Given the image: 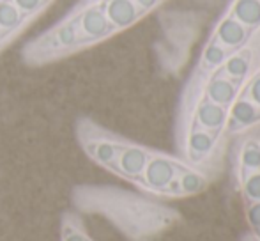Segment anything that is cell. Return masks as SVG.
<instances>
[{"instance_id": "cell-1", "label": "cell", "mask_w": 260, "mask_h": 241, "mask_svg": "<svg viewBox=\"0 0 260 241\" xmlns=\"http://www.w3.org/2000/svg\"><path fill=\"white\" fill-rule=\"evenodd\" d=\"M145 14L137 0L76 2L64 16L21 46V62L27 68H45L71 59L127 31Z\"/></svg>"}, {"instance_id": "cell-2", "label": "cell", "mask_w": 260, "mask_h": 241, "mask_svg": "<svg viewBox=\"0 0 260 241\" xmlns=\"http://www.w3.org/2000/svg\"><path fill=\"white\" fill-rule=\"evenodd\" d=\"M55 0H0V55L14 45Z\"/></svg>"}, {"instance_id": "cell-3", "label": "cell", "mask_w": 260, "mask_h": 241, "mask_svg": "<svg viewBox=\"0 0 260 241\" xmlns=\"http://www.w3.org/2000/svg\"><path fill=\"white\" fill-rule=\"evenodd\" d=\"M75 137L85 156L96 165L110 170L115 163L119 153L122 151L126 140L105 130L94 119L82 115L75 123Z\"/></svg>"}, {"instance_id": "cell-4", "label": "cell", "mask_w": 260, "mask_h": 241, "mask_svg": "<svg viewBox=\"0 0 260 241\" xmlns=\"http://www.w3.org/2000/svg\"><path fill=\"white\" fill-rule=\"evenodd\" d=\"M181 167H177L170 158H165L159 155H151L147 165L140 177V185L151 192L163 193L165 188L177 177Z\"/></svg>"}, {"instance_id": "cell-5", "label": "cell", "mask_w": 260, "mask_h": 241, "mask_svg": "<svg viewBox=\"0 0 260 241\" xmlns=\"http://www.w3.org/2000/svg\"><path fill=\"white\" fill-rule=\"evenodd\" d=\"M149 158H151V153L145 147L137 144H131V142H126L122 147V151L119 153L115 163L110 169V172L117 174V176L124 177V179H129L138 183L142 177V172H144L145 165H147Z\"/></svg>"}, {"instance_id": "cell-6", "label": "cell", "mask_w": 260, "mask_h": 241, "mask_svg": "<svg viewBox=\"0 0 260 241\" xmlns=\"http://www.w3.org/2000/svg\"><path fill=\"white\" fill-rule=\"evenodd\" d=\"M251 31L248 27H244L243 23L236 20L232 16H225L221 21L218 23L214 32V39L223 45L225 48H229L230 52H236L241 50L250 39Z\"/></svg>"}, {"instance_id": "cell-7", "label": "cell", "mask_w": 260, "mask_h": 241, "mask_svg": "<svg viewBox=\"0 0 260 241\" xmlns=\"http://www.w3.org/2000/svg\"><path fill=\"white\" fill-rule=\"evenodd\" d=\"M195 119H197L199 128L211 131V133H216V131H219L226 124L229 110H226L225 107H219V105L212 103V101H209L206 98V100L200 101L199 107H197Z\"/></svg>"}, {"instance_id": "cell-8", "label": "cell", "mask_w": 260, "mask_h": 241, "mask_svg": "<svg viewBox=\"0 0 260 241\" xmlns=\"http://www.w3.org/2000/svg\"><path fill=\"white\" fill-rule=\"evenodd\" d=\"M230 128L234 131H241L244 128H250L260 120V108L251 103L248 98H239L230 105L229 119Z\"/></svg>"}, {"instance_id": "cell-9", "label": "cell", "mask_w": 260, "mask_h": 241, "mask_svg": "<svg viewBox=\"0 0 260 241\" xmlns=\"http://www.w3.org/2000/svg\"><path fill=\"white\" fill-rule=\"evenodd\" d=\"M237 85L239 83L226 78V76H214V78L209 80L206 87V98L212 103L219 105V107L229 108L237 100V93H239Z\"/></svg>"}, {"instance_id": "cell-10", "label": "cell", "mask_w": 260, "mask_h": 241, "mask_svg": "<svg viewBox=\"0 0 260 241\" xmlns=\"http://www.w3.org/2000/svg\"><path fill=\"white\" fill-rule=\"evenodd\" d=\"M216 144L214 133L202 128H195L188 137V155L193 162H200V160L207 158L212 153Z\"/></svg>"}, {"instance_id": "cell-11", "label": "cell", "mask_w": 260, "mask_h": 241, "mask_svg": "<svg viewBox=\"0 0 260 241\" xmlns=\"http://www.w3.org/2000/svg\"><path fill=\"white\" fill-rule=\"evenodd\" d=\"M230 16L250 31L260 27V0H236Z\"/></svg>"}, {"instance_id": "cell-12", "label": "cell", "mask_w": 260, "mask_h": 241, "mask_svg": "<svg viewBox=\"0 0 260 241\" xmlns=\"http://www.w3.org/2000/svg\"><path fill=\"white\" fill-rule=\"evenodd\" d=\"M223 73H225L226 78L234 80V82H243L248 76L251 68V53L248 52H239V53H232L229 59L225 61V64L221 66Z\"/></svg>"}, {"instance_id": "cell-13", "label": "cell", "mask_w": 260, "mask_h": 241, "mask_svg": "<svg viewBox=\"0 0 260 241\" xmlns=\"http://www.w3.org/2000/svg\"><path fill=\"white\" fill-rule=\"evenodd\" d=\"M60 238L62 241H87L85 229L80 220L76 211H69V213L62 215V224H60Z\"/></svg>"}, {"instance_id": "cell-14", "label": "cell", "mask_w": 260, "mask_h": 241, "mask_svg": "<svg viewBox=\"0 0 260 241\" xmlns=\"http://www.w3.org/2000/svg\"><path fill=\"white\" fill-rule=\"evenodd\" d=\"M234 52H230L229 48H225L223 45H219L216 39L207 43L206 50L202 53V66L206 69H218L225 64V61L232 55Z\"/></svg>"}, {"instance_id": "cell-15", "label": "cell", "mask_w": 260, "mask_h": 241, "mask_svg": "<svg viewBox=\"0 0 260 241\" xmlns=\"http://www.w3.org/2000/svg\"><path fill=\"white\" fill-rule=\"evenodd\" d=\"M241 167L244 170V176L255 170H260V144L255 140H250L244 144L241 151Z\"/></svg>"}, {"instance_id": "cell-16", "label": "cell", "mask_w": 260, "mask_h": 241, "mask_svg": "<svg viewBox=\"0 0 260 241\" xmlns=\"http://www.w3.org/2000/svg\"><path fill=\"white\" fill-rule=\"evenodd\" d=\"M177 181H179L181 193H199V192H202L204 186H206V179H204L200 174L191 172V170H186V169L179 170Z\"/></svg>"}, {"instance_id": "cell-17", "label": "cell", "mask_w": 260, "mask_h": 241, "mask_svg": "<svg viewBox=\"0 0 260 241\" xmlns=\"http://www.w3.org/2000/svg\"><path fill=\"white\" fill-rule=\"evenodd\" d=\"M243 190L244 195L251 202H260V170H255V172H250L244 176Z\"/></svg>"}, {"instance_id": "cell-18", "label": "cell", "mask_w": 260, "mask_h": 241, "mask_svg": "<svg viewBox=\"0 0 260 241\" xmlns=\"http://www.w3.org/2000/svg\"><path fill=\"white\" fill-rule=\"evenodd\" d=\"M244 98H248L251 103L257 105V107L260 108V73H258V75H255L253 78H251V82L248 83L246 96H244Z\"/></svg>"}, {"instance_id": "cell-19", "label": "cell", "mask_w": 260, "mask_h": 241, "mask_svg": "<svg viewBox=\"0 0 260 241\" xmlns=\"http://www.w3.org/2000/svg\"><path fill=\"white\" fill-rule=\"evenodd\" d=\"M248 220L250 225L260 234V202H251L248 207Z\"/></svg>"}, {"instance_id": "cell-20", "label": "cell", "mask_w": 260, "mask_h": 241, "mask_svg": "<svg viewBox=\"0 0 260 241\" xmlns=\"http://www.w3.org/2000/svg\"><path fill=\"white\" fill-rule=\"evenodd\" d=\"M87 241H90V239H87Z\"/></svg>"}]
</instances>
